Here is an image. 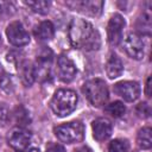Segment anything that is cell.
Returning a JSON list of instances; mask_svg holds the SVG:
<instances>
[{
  "label": "cell",
  "mask_w": 152,
  "mask_h": 152,
  "mask_svg": "<svg viewBox=\"0 0 152 152\" xmlns=\"http://www.w3.org/2000/svg\"><path fill=\"white\" fill-rule=\"evenodd\" d=\"M69 40L74 48L97 50L100 48V34L94 26L81 18H75L69 25Z\"/></svg>",
  "instance_id": "cell-1"
},
{
  "label": "cell",
  "mask_w": 152,
  "mask_h": 152,
  "mask_svg": "<svg viewBox=\"0 0 152 152\" xmlns=\"http://www.w3.org/2000/svg\"><path fill=\"white\" fill-rule=\"evenodd\" d=\"M77 101H78V97L74 90L59 89L53 94L50 101V107L57 116L63 118L69 115L76 109Z\"/></svg>",
  "instance_id": "cell-2"
},
{
  "label": "cell",
  "mask_w": 152,
  "mask_h": 152,
  "mask_svg": "<svg viewBox=\"0 0 152 152\" xmlns=\"http://www.w3.org/2000/svg\"><path fill=\"white\" fill-rule=\"evenodd\" d=\"M83 93L88 101L94 107H101L106 104L108 100V88L103 80L94 78L89 80L83 86Z\"/></svg>",
  "instance_id": "cell-3"
},
{
  "label": "cell",
  "mask_w": 152,
  "mask_h": 152,
  "mask_svg": "<svg viewBox=\"0 0 152 152\" xmlns=\"http://www.w3.org/2000/svg\"><path fill=\"white\" fill-rule=\"evenodd\" d=\"M56 137L65 144L80 142L84 138V127L80 121H70L62 124L55 128Z\"/></svg>",
  "instance_id": "cell-4"
},
{
  "label": "cell",
  "mask_w": 152,
  "mask_h": 152,
  "mask_svg": "<svg viewBox=\"0 0 152 152\" xmlns=\"http://www.w3.org/2000/svg\"><path fill=\"white\" fill-rule=\"evenodd\" d=\"M125 25H126V21L122 18V15L118 13L112 15V18L108 21V26H107V36H108V42L110 45L116 46L121 43Z\"/></svg>",
  "instance_id": "cell-5"
},
{
  "label": "cell",
  "mask_w": 152,
  "mask_h": 152,
  "mask_svg": "<svg viewBox=\"0 0 152 152\" xmlns=\"http://www.w3.org/2000/svg\"><path fill=\"white\" fill-rule=\"evenodd\" d=\"M66 6H69L74 11H78L83 14L96 17L102 11L103 1H100V0H74V1H66Z\"/></svg>",
  "instance_id": "cell-6"
},
{
  "label": "cell",
  "mask_w": 152,
  "mask_h": 152,
  "mask_svg": "<svg viewBox=\"0 0 152 152\" xmlns=\"http://www.w3.org/2000/svg\"><path fill=\"white\" fill-rule=\"evenodd\" d=\"M6 36L8 42L14 46H24L30 42V36L27 31L19 21H13L7 26Z\"/></svg>",
  "instance_id": "cell-7"
},
{
  "label": "cell",
  "mask_w": 152,
  "mask_h": 152,
  "mask_svg": "<svg viewBox=\"0 0 152 152\" xmlns=\"http://www.w3.org/2000/svg\"><path fill=\"white\" fill-rule=\"evenodd\" d=\"M114 91L125 101L133 102L140 95V86L135 81H121L114 86Z\"/></svg>",
  "instance_id": "cell-8"
},
{
  "label": "cell",
  "mask_w": 152,
  "mask_h": 152,
  "mask_svg": "<svg viewBox=\"0 0 152 152\" xmlns=\"http://www.w3.org/2000/svg\"><path fill=\"white\" fill-rule=\"evenodd\" d=\"M124 49L126 53L133 59H141L144 56V42L140 36L134 32L127 34L124 43Z\"/></svg>",
  "instance_id": "cell-9"
},
{
  "label": "cell",
  "mask_w": 152,
  "mask_h": 152,
  "mask_svg": "<svg viewBox=\"0 0 152 152\" xmlns=\"http://www.w3.org/2000/svg\"><path fill=\"white\" fill-rule=\"evenodd\" d=\"M7 140L11 147L17 151H23L28 146L31 141V134L23 127H15L8 133Z\"/></svg>",
  "instance_id": "cell-10"
},
{
  "label": "cell",
  "mask_w": 152,
  "mask_h": 152,
  "mask_svg": "<svg viewBox=\"0 0 152 152\" xmlns=\"http://www.w3.org/2000/svg\"><path fill=\"white\" fill-rule=\"evenodd\" d=\"M57 72H58V77L63 82L68 83L74 80L77 70H76V65L68 56L61 55L57 59Z\"/></svg>",
  "instance_id": "cell-11"
},
{
  "label": "cell",
  "mask_w": 152,
  "mask_h": 152,
  "mask_svg": "<svg viewBox=\"0 0 152 152\" xmlns=\"http://www.w3.org/2000/svg\"><path fill=\"white\" fill-rule=\"evenodd\" d=\"M91 128L93 135L97 141H104L112 134V124L106 118H97L96 120H94Z\"/></svg>",
  "instance_id": "cell-12"
},
{
  "label": "cell",
  "mask_w": 152,
  "mask_h": 152,
  "mask_svg": "<svg viewBox=\"0 0 152 152\" xmlns=\"http://www.w3.org/2000/svg\"><path fill=\"white\" fill-rule=\"evenodd\" d=\"M33 33H34V37L37 38V40L48 42V40L52 39L55 36V26L52 25L51 21L45 20L34 27Z\"/></svg>",
  "instance_id": "cell-13"
},
{
  "label": "cell",
  "mask_w": 152,
  "mask_h": 152,
  "mask_svg": "<svg viewBox=\"0 0 152 152\" xmlns=\"http://www.w3.org/2000/svg\"><path fill=\"white\" fill-rule=\"evenodd\" d=\"M122 71H124V64H122L121 59L116 55H110V57L108 58V61L106 63L107 76L113 80V78L121 76Z\"/></svg>",
  "instance_id": "cell-14"
},
{
  "label": "cell",
  "mask_w": 152,
  "mask_h": 152,
  "mask_svg": "<svg viewBox=\"0 0 152 152\" xmlns=\"http://www.w3.org/2000/svg\"><path fill=\"white\" fill-rule=\"evenodd\" d=\"M20 78L21 82L28 87L34 81V68L30 62H24L20 64Z\"/></svg>",
  "instance_id": "cell-15"
},
{
  "label": "cell",
  "mask_w": 152,
  "mask_h": 152,
  "mask_svg": "<svg viewBox=\"0 0 152 152\" xmlns=\"http://www.w3.org/2000/svg\"><path fill=\"white\" fill-rule=\"evenodd\" d=\"M137 142L140 148L148 150L152 146V131L151 127H142L137 135Z\"/></svg>",
  "instance_id": "cell-16"
},
{
  "label": "cell",
  "mask_w": 152,
  "mask_h": 152,
  "mask_svg": "<svg viewBox=\"0 0 152 152\" xmlns=\"http://www.w3.org/2000/svg\"><path fill=\"white\" fill-rule=\"evenodd\" d=\"M137 28H138V31H140L145 34H150V32H151V13H150V11L142 12V14L138 18Z\"/></svg>",
  "instance_id": "cell-17"
},
{
  "label": "cell",
  "mask_w": 152,
  "mask_h": 152,
  "mask_svg": "<svg viewBox=\"0 0 152 152\" xmlns=\"http://www.w3.org/2000/svg\"><path fill=\"white\" fill-rule=\"evenodd\" d=\"M104 110H106V113H108L113 118H121L126 112V107H125V104L122 102L114 101V102L107 104Z\"/></svg>",
  "instance_id": "cell-18"
},
{
  "label": "cell",
  "mask_w": 152,
  "mask_h": 152,
  "mask_svg": "<svg viewBox=\"0 0 152 152\" xmlns=\"http://www.w3.org/2000/svg\"><path fill=\"white\" fill-rule=\"evenodd\" d=\"M25 5L27 7H30L33 12L36 13H39V14H45L49 12V8H50V2L49 1H44V0H36V1H25Z\"/></svg>",
  "instance_id": "cell-19"
},
{
  "label": "cell",
  "mask_w": 152,
  "mask_h": 152,
  "mask_svg": "<svg viewBox=\"0 0 152 152\" xmlns=\"http://www.w3.org/2000/svg\"><path fill=\"white\" fill-rule=\"evenodd\" d=\"M129 144L126 139H114L109 142L108 152H128Z\"/></svg>",
  "instance_id": "cell-20"
},
{
  "label": "cell",
  "mask_w": 152,
  "mask_h": 152,
  "mask_svg": "<svg viewBox=\"0 0 152 152\" xmlns=\"http://www.w3.org/2000/svg\"><path fill=\"white\" fill-rule=\"evenodd\" d=\"M0 87L6 93H12L14 90V82L11 75H4L0 80Z\"/></svg>",
  "instance_id": "cell-21"
},
{
  "label": "cell",
  "mask_w": 152,
  "mask_h": 152,
  "mask_svg": "<svg viewBox=\"0 0 152 152\" xmlns=\"http://www.w3.org/2000/svg\"><path fill=\"white\" fill-rule=\"evenodd\" d=\"M14 114H15V120H17V122H19V125H26L30 121L27 110L21 106L15 109Z\"/></svg>",
  "instance_id": "cell-22"
},
{
  "label": "cell",
  "mask_w": 152,
  "mask_h": 152,
  "mask_svg": "<svg viewBox=\"0 0 152 152\" xmlns=\"http://www.w3.org/2000/svg\"><path fill=\"white\" fill-rule=\"evenodd\" d=\"M15 11V6L11 1H0V14H12Z\"/></svg>",
  "instance_id": "cell-23"
},
{
  "label": "cell",
  "mask_w": 152,
  "mask_h": 152,
  "mask_svg": "<svg viewBox=\"0 0 152 152\" xmlns=\"http://www.w3.org/2000/svg\"><path fill=\"white\" fill-rule=\"evenodd\" d=\"M137 113L139 114V116L147 118V116H150V114H151V108H150V106H148L146 102H142V103H139V104H138V107H137Z\"/></svg>",
  "instance_id": "cell-24"
},
{
  "label": "cell",
  "mask_w": 152,
  "mask_h": 152,
  "mask_svg": "<svg viewBox=\"0 0 152 152\" xmlns=\"http://www.w3.org/2000/svg\"><path fill=\"white\" fill-rule=\"evenodd\" d=\"M46 152H65V148L59 144H49Z\"/></svg>",
  "instance_id": "cell-25"
},
{
  "label": "cell",
  "mask_w": 152,
  "mask_h": 152,
  "mask_svg": "<svg viewBox=\"0 0 152 152\" xmlns=\"http://www.w3.org/2000/svg\"><path fill=\"white\" fill-rule=\"evenodd\" d=\"M150 89H151V77H148V78H147V81H146L145 94H146V96H147V97H150V96H151V91H150Z\"/></svg>",
  "instance_id": "cell-26"
},
{
  "label": "cell",
  "mask_w": 152,
  "mask_h": 152,
  "mask_svg": "<svg viewBox=\"0 0 152 152\" xmlns=\"http://www.w3.org/2000/svg\"><path fill=\"white\" fill-rule=\"evenodd\" d=\"M77 152H91V150H90L89 147H82V148H80Z\"/></svg>",
  "instance_id": "cell-27"
},
{
  "label": "cell",
  "mask_w": 152,
  "mask_h": 152,
  "mask_svg": "<svg viewBox=\"0 0 152 152\" xmlns=\"http://www.w3.org/2000/svg\"><path fill=\"white\" fill-rule=\"evenodd\" d=\"M27 152H40V151H39L38 148H30Z\"/></svg>",
  "instance_id": "cell-28"
},
{
  "label": "cell",
  "mask_w": 152,
  "mask_h": 152,
  "mask_svg": "<svg viewBox=\"0 0 152 152\" xmlns=\"http://www.w3.org/2000/svg\"><path fill=\"white\" fill-rule=\"evenodd\" d=\"M2 76H4V70H2V66H1V64H0V80H1Z\"/></svg>",
  "instance_id": "cell-29"
},
{
  "label": "cell",
  "mask_w": 152,
  "mask_h": 152,
  "mask_svg": "<svg viewBox=\"0 0 152 152\" xmlns=\"http://www.w3.org/2000/svg\"><path fill=\"white\" fill-rule=\"evenodd\" d=\"M0 43H1V36H0Z\"/></svg>",
  "instance_id": "cell-30"
}]
</instances>
